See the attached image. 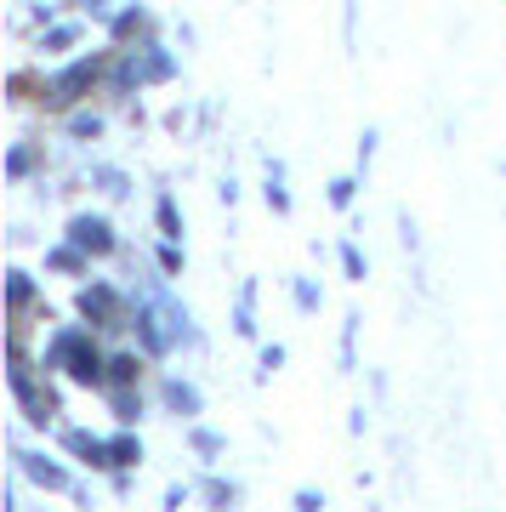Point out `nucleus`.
<instances>
[{
    "mask_svg": "<svg viewBox=\"0 0 506 512\" xmlns=\"http://www.w3.org/2000/svg\"><path fill=\"white\" fill-rule=\"evenodd\" d=\"M46 365H52V370H69L74 382H86V387H97L103 376H109V359L91 348L86 330H63L52 348H46Z\"/></svg>",
    "mask_w": 506,
    "mask_h": 512,
    "instance_id": "f257e3e1",
    "label": "nucleus"
},
{
    "mask_svg": "<svg viewBox=\"0 0 506 512\" xmlns=\"http://www.w3.org/2000/svg\"><path fill=\"white\" fill-rule=\"evenodd\" d=\"M97 74H103V57H80V63H69V69H57L46 86H40V97L52 103V109H69L74 97H86L91 86H97Z\"/></svg>",
    "mask_w": 506,
    "mask_h": 512,
    "instance_id": "f03ea898",
    "label": "nucleus"
},
{
    "mask_svg": "<svg viewBox=\"0 0 506 512\" xmlns=\"http://www.w3.org/2000/svg\"><path fill=\"white\" fill-rule=\"evenodd\" d=\"M69 245H80L86 256H109L114 251V228L103 217H74L69 222Z\"/></svg>",
    "mask_w": 506,
    "mask_h": 512,
    "instance_id": "7ed1b4c3",
    "label": "nucleus"
},
{
    "mask_svg": "<svg viewBox=\"0 0 506 512\" xmlns=\"http://www.w3.org/2000/svg\"><path fill=\"white\" fill-rule=\"evenodd\" d=\"M80 313H86L97 330H114L120 325V296H114V285H91V291H80Z\"/></svg>",
    "mask_w": 506,
    "mask_h": 512,
    "instance_id": "20e7f679",
    "label": "nucleus"
},
{
    "mask_svg": "<svg viewBox=\"0 0 506 512\" xmlns=\"http://www.w3.org/2000/svg\"><path fill=\"white\" fill-rule=\"evenodd\" d=\"M23 461V473L35 478V484H46V490H69V473L63 467H52L46 456H18Z\"/></svg>",
    "mask_w": 506,
    "mask_h": 512,
    "instance_id": "39448f33",
    "label": "nucleus"
},
{
    "mask_svg": "<svg viewBox=\"0 0 506 512\" xmlns=\"http://www.w3.org/2000/svg\"><path fill=\"white\" fill-rule=\"evenodd\" d=\"M165 404H171V410H182V416H199V393L188 382H165Z\"/></svg>",
    "mask_w": 506,
    "mask_h": 512,
    "instance_id": "423d86ee",
    "label": "nucleus"
},
{
    "mask_svg": "<svg viewBox=\"0 0 506 512\" xmlns=\"http://www.w3.org/2000/svg\"><path fill=\"white\" fill-rule=\"evenodd\" d=\"M137 461H143V444L131 439H109V467H137Z\"/></svg>",
    "mask_w": 506,
    "mask_h": 512,
    "instance_id": "0eeeda50",
    "label": "nucleus"
},
{
    "mask_svg": "<svg viewBox=\"0 0 506 512\" xmlns=\"http://www.w3.org/2000/svg\"><path fill=\"white\" fill-rule=\"evenodd\" d=\"M137 370H143V365H137V353H114V359H109V382L114 387H131V382H137Z\"/></svg>",
    "mask_w": 506,
    "mask_h": 512,
    "instance_id": "6e6552de",
    "label": "nucleus"
},
{
    "mask_svg": "<svg viewBox=\"0 0 506 512\" xmlns=\"http://www.w3.org/2000/svg\"><path fill=\"white\" fill-rule=\"evenodd\" d=\"M114 416H120V421H137V416H143V393H131V387H114Z\"/></svg>",
    "mask_w": 506,
    "mask_h": 512,
    "instance_id": "1a4fd4ad",
    "label": "nucleus"
},
{
    "mask_svg": "<svg viewBox=\"0 0 506 512\" xmlns=\"http://www.w3.org/2000/svg\"><path fill=\"white\" fill-rule=\"evenodd\" d=\"M154 217H160V228H165V239H182V222H177V205H171V194H165L160 205H154Z\"/></svg>",
    "mask_w": 506,
    "mask_h": 512,
    "instance_id": "9d476101",
    "label": "nucleus"
},
{
    "mask_svg": "<svg viewBox=\"0 0 506 512\" xmlns=\"http://www.w3.org/2000/svg\"><path fill=\"white\" fill-rule=\"evenodd\" d=\"M29 302H35V285H29V274H12V308H29Z\"/></svg>",
    "mask_w": 506,
    "mask_h": 512,
    "instance_id": "9b49d317",
    "label": "nucleus"
},
{
    "mask_svg": "<svg viewBox=\"0 0 506 512\" xmlns=\"http://www.w3.org/2000/svg\"><path fill=\"white\" fill-rule=\"evenodd\" d=\"M268 205L273 211H290V194H285V183H279V165H273V177H268Z\"/></svg>",
    "mask_w": 506,
    "mask_h": 512,
    "instance_id": "f8f14e48",
    "label": "nucleus"
},
{
    "mask_svg": "<svg viewBox=\"0 0 506 512\" xmlns=\"http://www.w3.org/2000/svg\"><path fill=\"white\" fill-rule=\"evenodd\" d=\"M342 268H347V279H364V251L359 245H342Z\"/></svg>",
    "mask_w": 506,
    "mask_h": 512,
    "instance_id": "ddd939ff",
    "label": "nucleus"
},
{
    "mask_svg": "<svg viewBox=\"0 0 506 512\" xmlns=\"http://www.w3.org/2000/svg\"><path fill=\"white\" fill-rule=\"evenodd\" d=\"M69 131H74V137H97V131H103V120H97V114H74Z\"/></svg>",
    "mask_w": 506,
    "mask_h": 512,
    "instance_id": "4468645a",
    "label": "nucleus"
},
{
    "mask_svg": "<svg viewBox=\"0 0 506 512\" xmlns=\"http://www.w3.org/2000/svg\"><path fill=\"white\" fill-rule=\"evenodd\" d=\"M353 177H336V183H330V205H353Z\"/></svg>",
    "mask_w": 506,
    "mask_h": 512,
    "instance_id": "2eb2a0df",
    "label": "nucleus"
},
{
    "mask_svg": "<svg viewBox=\"0 0 506 512\" xmlns=\"http://www.w3.org/2000/svg\"><path fill=\"white\" fill-rule=\"evenodd\" d=\"M296 308H319V291H313V285H308V279H302V285H296Z\"/></svg>",
    "mask_w": 506,
    "mask_h": 512,
    "instance_id": "dca6fc26",
    "label": "nucleus"
},
{
    "mask_svg": "<svg viewBox=\"0 0 506 512\" xmlns=\"http://www.w3.org/2000/svg\"><path fill=\"white\" fill-rule=\"evenodd\" d=\"M160 268H165V274H177V268H182V256H177V239H171V245L160 251Z\"/></svg>",
    "mask_w": 506,
    "mask_h": 512,
    "instance_id": "f3484780",
    "label": "nucleus"
},
{
    "mask_svg": "<svg viewBox=\"0 0 506 512\" xmlns=\"http://www.w3.org/2000/svg\"><path fill=\"white\" fill-rule=\"evenodd\" d=\"M29 160H35V154H29V148H18V154L6 160V171H12V177H23V171H29Z\"/></svg>",
    "mask_w": 506,
    "mask_h": 512,
    "instance_id": "a211bd4d",
    "label": "nucleus"
},
{
    "mask_svg": "<svg viewBox=\"0 0 506 512\" xmlns=\"http://www.w3.org/2000/svg\"><path fill=\"white\" fill-rule=\"evenodd\" d=\"M296 507H302V512H319V507H325V495H313V490H296Z\"/></svg>",
    "mask_w": 506,
    "mask_h": 512,
    "instance_id": "6ab92c4d",
    "label": "nucleus"
},
{
    "mask_svg": "<svg viewBox=\"0 0 506 512\" xmlns=\"http://www.w3.org/2000/svg\"><path fill=\"white\" fill-rule=\"evenodd\" d=\"M285 365V348H262V376H268V370H279Z\"/></svg>",
    "mask_w": 506,
    "mask_h": 512,
    "instance_id": "aec40b11",
    "label": "nucleus"
},
{
    "mask_svg": "<svg viewBox=\"0 0 506 512\" xmlns=\"http://www.w3.org/2000/svg\"><path fill=\"white\" fill-rule=\"evenodd\" d=\"M194 444L205 450V456H217V450H222V439H217V433H194Z\"/></svg>",
    "mask_w": 506,
    "mask_h": 512,
    "instance_id": "412c9836",
    "label": "nucleus"
},
{
    "mask_svg": "<svg viewBox=\"0 0 506 512\" xmlns=\"http://www.w3.org/2000/svg\"><path fill=\"white\" fill-rule=\"evenodd\" d=\"M342 12H347V40H353V18H359V0H347Z\"/></svg>",
    "mask_w": 506,
    "mask_h": 512,
    "instance_id": "4be33fe9",
    "label": "nucleus"
}]
</instances>
